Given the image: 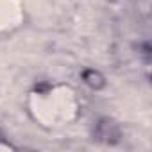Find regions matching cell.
<instances>
[{
	"label": "cell",
	"instance_id": "obj_2",
	"mask_svg": "<svg viewBox=\"0 0 152 152\" xmlns=\"http://www.w3.org/2000/svg\"><path fill=\"white\" fill-rule=\"evenodd\" d=\"M83 81L91 88V90H102L106 86V79L104 75L97 70H84L83 72Z\"/></svg>",
	"mask_w": 152,
	"mask_h": 152
},
{
	"label": "cell",
	"instance_id": "obj_1",
	"mask_svg": "<svg viewBox=\"0 0 152 152\" xmlns=\"http://www.w3.org/2000/svg\"><path fill=\"white\" fill-rule=\"evenodd\" d=\"M93 136L99 141H104V143H111L113 145V143H118L120 141L122 131H120V125L115 120H111V118H100L95 124Z\"/></svg>",
	"mask_w": 152,
	"mask_h": 152
}]
</instances>
